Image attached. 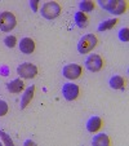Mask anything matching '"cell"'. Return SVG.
<instances>
[{
  "label": "cell",
  "instance_id": "obj_1",
  "mask_svg": "<svg viewBox=\"0 0 129 146\" xmlns=\"http://www.w3.org/2000/svg\"><path fill=\"white\" fill-rule=\"evenodd\" d=\"M99 5L103 9L108 11L110 13L116 14V16L123 14L128 8V3L125 0H101Z\"/></svg>",
  "mask_w": 129,
  "mask_h": 146
},
{
  "label": "cell",
  "instance_id": "obj_2",
  "mask_svg": "<svg viewBox=\"0 0 129 146\" xmlns=\"http://www.w3.org/2000/svg\"><path fill=\"white\" fill-rule=\"evenodd\" d=\"M97 44H98L97 36L94 34H87L77 43V50L81 54H85V53H89L91 50H93V48H96Z\"/></svg>",
  "mask_w": 129,
  "mask_h": 146
},
{
  "label": "cell",
  "instance_id": "obj_3",
  "mask_svg": "<svg viewBox=\"0 0 129 146\" xmlns=\"http://www.w3.org/2000/svg\"><path fill=\"white\" fill-rule=\"evenodd\" d=\"M61 5L57 1H48L41 7V16L47 19H54L61 14Z\"/></svg>",
  "mask_w": 129,
  "mask_h": 146
},
{
  "label": "cell",
  "instance_id": "obj_4",
  "mask_svg": "<svg viewBox=\"0 0 129 146\" xmlns=\"http://www.w3.org/2000/svg\"><path fill=\"white\" fill-rule=\"evenodd\" d=\"M17 25V19L12 12H3L0 13V30H3L4 33L13 30Z\"/></svg>",
  "mask_w": 129,
  "mask_h": 146
},
{
  "label": "cell",
  "instance_id": "obj_5",
  "mask_svg": "<svg viewBox=\"0 0 129 146\" xmlns=\"http://www.w3.org/2000/svg\"><path fill=\"white\" fill-rule=\"evenodd\" d=\"M17 74L19 76L25 78V79H31V78H35L36 74H38V67L34 64H30V62H26V64L19 65L17 67Z\"/></svg>",
  "mask_w": 129,
  "mask_h": 146
},
{
  "label": "cell",
  "instance_id": "obj_6",
  "mask_svg": "<svg viewBox=\"0 0 129 146\" xmlns=\"http://www.w3.org/2000/svg\"><path fill=\"white\" fill-rule=\"evenodd\" d=\"M62 74L65 78L67 79H77V78L81 76L83 74V69L80 65H76V64H70V65H66V66L63 67L62 70Z\"/></svg>",
  "mask_w": 129,
  "mask_h": 146
},
{
  "label": "cell",
  "instance_id": "obj_7",
  "mask_svg": "<svg viewBox=\"0 0 129 146\" xmlns=\"http://www.w3.org/2000/svg\"><path fill=\"white\" fill-rule=\"evenodd\" d=\"M85 66H87V69L89 71H93V72L99 71L103 67V60L98 54H91L85 60Z\"/></svg>",
  "mask_w": 129,
  "mask_h": 146
},
{
  "label": "cell",
  "instance_id": "obj_8",
  "mask_svg": "<svg viewBox=\"0 0 129 146\" xmlns=\"http://www.w3.org/2000/svg\"><path fill=\"white\" fill-rule=\"evenodd\" d=\"M79 92H80L79 86L72 84V83H66V84H63V87H62V94L67 101H74V100H76L77 96H79Z\"/></svg>",
  "mask_w": 129,
  "mask_h": 146
},
{
  "label": "cell",
  "instance_id": "obj_9",
  "mask_svg": "<svg viewBox=\"0 0 129 146\" xmlns=\"http://www.w3.org/2000/svg\"><path fill=\"white\" fill-rule=\"evenodd\" d=\"M19 49L25 54H31L35 50V41L31 38H23L19 43Z\"/></svg>",
  "mask_w": 129,
  "mask_h": 146
},
{
  "label": "cell",
  "instance_id": "obj_10",
  "mask_svg": "<svg viewBox=\"0 0 129 146\" xmlns=\"http://www.w3.org/2000/svg\"><path fill=\"white\" fill-rule=\"evenodd\" d=\"M102 127V119L99 116H92L87 123V129L91 133H96L97 131H99Z\"/></svg>",
  "mask_w": 129,
  "mask_h": 146
},
{
  "label": "cell",
  "instance_id": "obj_11",
  "mask_svg": "<svg viewBox=\"0 0 129 146\" xmlns=\"http://www.w3.org/2000/svg\"><path fill=\"white\" fill-rule=\"evenodd\" d=\"M34 93H35V86H31L26 89L25 93L22 94V100H21V109H26V106L32 101Z\"/></svg>",
  "mask_w": 129,
  "mask_h": 146
},
{
  "label": "cell",
  "instance_id": "obj_12",
  "mask_svg": "<svg viewBox=\"0 0 129 146\" xmlns=\"http://www.w3.org/2000/svg\"><path fill=\"white\" fill-rule=\"evenodd\" d=\"M7 88H8V91L11 93H19V92H22L23 88H25V83L21 79H14L7 84Z\"/></svg>",
  "mask_w": 129,
  "mask_h": 146
},
{
  "label": "cell",
  "instance_id": "obj_13",
  "mask_svg": "<svg viewBox=\"0 0 129 146\" xmlns=\"http://www.w3.org/2000/svg\"><path fill=\"white\" fill-rule=\"evenodd\" d=\"M126 84V80L120 75H115L110 79V87L114 89H124Z\"/></svg>",
  "mask_w": 129,
  "mask_h": 146
},
{
  "label": "cell",
  "instance_id": "obj_14",
  "mask_svg": "<svg viewBox=\"0 0 129 146\" xmlns=\"http://www.w3.org/2000/svg\"><path fill=\"white\" fill-rule=\"evenodd\" d=\"M93 145L94 146H108L110 145V138H108L107 135L101 133V135L96 136L93 138Z\"/></svg>",
  "mask_w": 129,
  "mask_h": 146
},
{
  "label": "cell",
  "instance_id": "obj_15",
  "mask_svg": "<svg viewBox=\"0 0 129 146\" xmlns=\"http://www.w3.org/2000/svg\"><path fill=\"white\" fill-rule=\"evenodd\" d=\"M75 22H76V25L80 29L87 27V25H88V17H87L85 13H83V12H76L75 13Z\"/></svg>",
  "mask_w": 129,
  "mask_h": 146
},
{
  "label": "cell",
  "instance_id": "obj_16",
  "mask_svg": "<svg viewBox=\"0 0 129 146\" xmlns=\"http://www.w3.org/2000/svg\"><path fill=\"white\" fill-rule=\"evenodd\" d=\"M118 23V19L112 18V19H107L105 22H102L101 25L98 26V30L99 31H106V30H110V29L115 27V25Z\"/></svg>",
  "mask_w": 129,
  "mask_h": 146
},
{
  "label": "cell",
  "instance_id": "obj_17",
  "mask_svg": "<svg viewBox=\"0 0 129 146\" xmlns=\"http://www.w3.org/2000/svg\"><path fill=\"white\" fill-rule=\"evenodd\" d=\"M80 7V12H92L94 9V3L93 1H91V0H85V1H81V3L79 4Z\"/></svg>",
  "mask_w": 129,
  "mask_h": 146
},
{
  "label": "cell",
  "instance_id": "obj_18",
  "mask_svg": "<svg viewBox=\"0 0 129 146\" xmlns=\"http://www.w3.org/2000/svg\"><path fill=\"white\" fill-rule=\"evenodd\" d=\"M4 43H5V45L8 48H13L14 45H16V43H17V38L16 36H13V35H9V36H7V38L4 39Z\"/></svg>",
  "mask_w": 129,
  "mask_h": 146
},
{
  "label": "cell",
  "instance_id": "obj_19",
  "mask_svg": "<svg viewBox=\"0 0 129 146\" xmlns=\"http://www.w3.org/2000/svg\"><path fill=\"white\" fill-rule=\"evenodd\" d=\"M7 113H8V104L0 100V116L7 115Z\"/></svg>",
  "mask_w": 129,
  "mask_h": 146
},
{
  "label": "cell",
  "instance_id": "obj_20",
  "mask_svg": "<svg viewBox=\"0 0 129 146\" xmlns=\"http://www.w3.org/2000/svg\"><path fill=\"white\" fill-rule=\"evenodd\" d=\"M0 136H1V138L4 140V142H5V145H7V146H13V141L11 140V137H9V136L7 135L5 132L0 131Z\"/></svg>",
  "mask_w": 129,
  "mask_h": 146
},
{
  "label": "cell",
  "instance_id": "obj_21",
  "mask_svg": "<svg viewBox=\"0 0 129 146\" xmlns=\"http://www.w3.org/2000/svg\"><path fill=\"white\" fill-rule=\"evenodd\" d=\"M128 29H121L120 33H119V38H120L121 41H128Z\"/></svg>",
  "mask_w": 129,
  "mask_h": 146
},
{
  "label": "cell",
  "instance_id": "obj_22",
  "mask_svg": "<svg viewBox=\"0 0 129 146\" xmlns=\"http://www.w3.org/2000/svg\"><path fill=\"white\" fill-rule=\"evenodd\" d=\"M38 4H39L38 0H34V1H31V7H32L34 12H38Z\"/></svg>",
  "mask_w": 129,
  "mask_h": 146
}]
</instances>
